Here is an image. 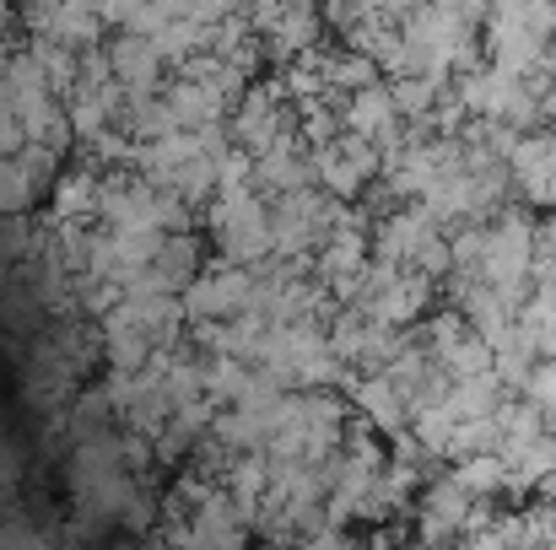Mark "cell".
<instances>
[{
	"instance_id": "obj_1",
	"label": "cell",
	"mask_w": 556,
	"mask_h": 550,
	"mask_svg": "<svg viewBox=\"0 0 556 550\" xmlns=\"http://www.w3.org/2000/svg\"><path fill=\"white\" fill-rule=\"evenodd\" d=\"M205 232H211V248L222 265H238V270H260L276 259V238H270V205L254 194V189H232V194H216V205L205 210Z\"/></svg>"
},
{
	"instance_id": "obj_2",
	"label": "cell",
	"mask_w": 556,
	"mask_h": 550,
	"mask_svg": "<svg viewBox=\"0 0 556 550\" xmlns=\"http://www.w3.org/2000/svg\"><path fill=\"white\" fill-rule=\"evenodd\" d=\"M227 130H232V146H238L243 157H254V163L270 157L281 141H292V136H298V108H292L281 76H260V81L243 92V103L232 108Z\"/></svg>"
},
{
	"instance_id": "obj_3",
	"label": "cell",
	"mask_w": 556,
	"mask_h": 550,
	"mask_svg": "<svg viewBox=\"0 0 556 550\" xmlns=\"http://www.w3.org/2000/svg\"><path fill=\"white\" fill-rule=\"evenodd\" d=\"M341 200H330L325 189H298L287 200H270V238H276V259H319V248L336 238L341 227Z\"/></svg>"
},
{
	"instance_id": "obj_4",
	"label": "cell",
	"mask_w": 556,
	"mask_h": 550,
	"mask_svg": "<svg viewBox=\"0 0 556 550\" xmlns=\"http://www.w3.org/2000/svg\"><path fill=\"white\" fill-rule=\"evenodd\" d=\"M254 292H260L254 270H238V265L211 259L205 276L189 286L179 303H185V319L200 330V324H232V319H243L254 308Z\"/></svg>"
},
{
	"instance_id": "obj_5",
	"label": "cell",
	"mask_w": 556,
	"mask_h": 550,
	"mask_svg": "<svg viewBox=\"0 0 556 550\" xmlns=\"http://www.w3.org/2000/svg\"><path fill=\"white\" fill-rule=\"evenodd\" d=\"M416 540L421 546H438V550H454L465 535H470V519H476V502L459 491L454 475H432L416 497Z\"/></svg>"
},
{
	"instance_id": "obj_6",
	"label": "cell",
	"mask_w": 556,
	"mask_h": 550,
	"mask_svg": "<svg viewBox=\"0 0 556 550\" xmlns=\"http://www.w3.org/2000/svg\"><path fill=\"white\" fill-rule=\"evenodd\" d=\"M314 174H319V189H325L330 200H341V205H363V194L383 179V157H378V146H368V141L341 136L336 146L314 152Z\"/></svg>"
},
{
	"instance_id": "obj_7",
	"label": "cell",
	"mask_w": 556,
	"mask_h": 550,
	"mask_svg": "<svg viewBox=\"0 0 556 550\" xmlns=\"http://www.w3.org/2000/svg\"><path fill=\"white\" fill-rule=\"evenodd\" d=\"M432 297H438V286L427 281V276H416V270H394L378 292H372L368 303L357 308V314H368L372 324H383V330H416V324H427L432 319Z\"/></svg>"
},
{
	"instance_id": "obj_8",
	"label": "cell",
	"mask_w": 556,
	"mask_h": 550,
	"mask_svg": "<svg viewBox=\"0 0 556 550\" xmlns=\"http://www.w3.org/2000/svg\"><path fill=\"white\" fill-rule=\"evenodd\" d=\"M109 71H114V81H119V92L130 98V103H152V98H163V76H168V65H163V54H157V43L152 38H136V33H119V38H109Z\"/></svg>"
},
{
	"instance_id": "obj_9",
	"label": "cell",
	"mask_w": 556,
	"mask_h": 550,
	"mask_svg": "<svg viewBox=\"0 0 556 550\" xmlns=\"http://www.w3.org/2000/svg\"><path fill=\"white\" fill-rule=\"evenodd\" d=\"M438 232H443V227H438L421 205H400V210H389V216L372 221V259H378V265H394V270H410L416 254H421Z\"/></svg>"
},
{
	"instance_id": "obj_10",
	"label": "cell",
	"mask_w": 556,
	"mask_h": 550,
	"mask_svg": "<svg viewBox=\"0 0 556 550\" xmlns=\"http://www.w3.org/2000/svg\"><path fill=\"white\" fill-rule=\"evenodd\" d=\"M341 388H346V399H352V410H357V421H363L368 432L389 437V443L410 432V399H405L383 372H372V378H357V372H352Z\"/></svg>"
},
{
	"instance_id": "obj_11",
	"label": "cell",
	"mask_w": 556,
	"mask_h": 550,
	"mask_svg": "<svg viewBox=\"0 0 556 550\" xmlns=\"http://www.w3.org/2000/svg\"><path fill=\"white\" fill-rule=\"evenodd\" d=\"M298 189H319V174H314V152L303 146V136L281 141L270 157L254 163V194L260 200H287Z\"/></svg>"
},
{
	"instance_id": "obj_12",
	"label": "cell",
	"mask_w": 556,
	"mask_h": 550,
	"mask_svg": "<svg viewBox=\"0 0 556 550\" xmlns=\"http://www.w3.org/2000/svg\"><path fill=\"white\" fill-rule=\"evenodd\" d=\"M22 22H27L33 33H49V38L71 43L76 54L98 49V38H103V27H109L98 5H38V11H22Z\"/></svg>"
},
{
	"instance_id": "obj_13",
	"label": "cell",
	"mask_w": 556,
	"mask_h": 550,
	"mask_svg": "<svg viewBox=\"0 0 556 550\" xmlns=\"http://www.w3.org/2000/svg\"><path fill=\"white\" fill-rule=\"evenodd\" d=\"M163 103H168V114H174L179 130H211V125H227L232 119V108L222 98H211L194 76H174L163 87Z\"/></svg>"
},
{
	"instance_id": "obj_14",
	"label": "cell",
	"mask_w": 556,
	"mask_h": 550,
	"mask_svg": "<svg viewBox=\"0 0 556 550\" xmlns=\"http://www.w3.org/2000/svg\"><path fill=\"white\" fill-rule=\"evenodd\" d=\"M508 388L497 383V372L492 378H470V383H454V394H448V415L454 421H497L503 410H508Z\"/></svg>"
},
{
	"instance_id": "obj_15",
	"label": "cell",
	"mask_w": 556,
	"mask_h": 550,
	"mask_svg": "<svg viewBox=\"0 0 556 550\" xmlns=\"http://www.w3.org/2000/svg\"><path fill=\"white\" fill-rule=\"evenodd\" d=\"M27 54H33L38 71L49 76L54 98H71V92H76V81H81V54H76L71 43H60V38H49V33H33V38H27Z\"/></svg>"
},
{
	"instance_id": "obj_16",
	"label": "cell",
	"mask_w": 556,
	"mask_h": 550,
	"mask_svg": "<svg viewBox=\"0 0 556 550\" xmlns=\"http://www.w3.org/2000/svg\"><path fill=\"white\" fill-rule=\"evenodd\" d=\"M109 421H114L109 388H103V383H98V388H76V399H71V410H65V437H71V443H92V437L109 432Z\"/></svg>"
},
{
	"instance_id": "obj_17",
	"label": "cell",
	"mask_w": 556,
	"mask_h": 550,
	"mask_svg": "<svg viewBox=\"0 0 556 550\" xmlns=\"http://www.w3.org/2000/svg\"><path fill=\"white\" fill-rule=\"evenodd\" d=\"M448 475L459 481V491H465L470 502H497V497L508 491V464H503V453H476V459H459Z\"/></svg>"
},
{
	"instance_id": "obj_18",
	"label": "cell",
	"mask_w": 556,
	"mask_h": 550,
	"mask_svg": "<svg viewBox=\"0 0 556 550\" xmlns=\"http://www.w3.org/2000/svg\"><path fill=\"white\" fill-rule=\"evenodd\" d=\"M38 200H43V189L27 174V163L22 157H0V216L5 221H22Z\"/></svg>"
},
{
	"instance_id": "obj_19",
	"label": "cell",
	"mask_w": 556,
	"mask_h": 550,
	"mask_svg": "<svg viewBox=\"0 0 556 550\" xmlns=\"http://www.w3.org/2000/svg\"><path fill=\"white\" fill-rule=\"evenodd\" d=\"M519 399H530L541 415H556V357H546V362L530 372V383H525Z\"/></svg>"
},
{
	"instance_id": "obj_20",
	"label": "cell",
	"mask_w": 556,
	"mask_h": 550,
	"mask_svg": "<svg viewBox=\"0 0 556 550\" xmlns=\"http://www.w3.org/2000/svg\"><path fill=\"white\" fill-rule=\"evenodd\" d=\"M163 513H168V508H163V502H157V497H152V491H136V502H130V508H125V519H119V524H125V529H130V535H152V529H157V519H163Z\"/></svg>"
},
{
	"instance_id": "obj_21",
	"label": "cell",
	"mask_w": 556,
	"mask_h": 550,
	"mask_svg": "<svg viewBox=\"0 0 556 550\" xmlns=\"http://www.w3.org/2000/svg\"><path fill=\"white\" fill-rule=\"evenodd\" d=\"M454 550H508V546H503V540H497L492 529H481V535H465V540H459Z\"/></svg>"
},
{
	"instance_id": "obj_22",
	"label": "cell",
	"mask_w": 556,
	"mask_h": 550,
	"mask_svg": "<svg viewBox=\"0 0 556 550\" xmlns=\"http://www.w3.org/2000/svg\"><path fill=\"white\" fill-rule=\"evenodd\" d=\"M119 550H168L163 540H136V546H119Z\"/></svg>"
},
{
	"instance_id": "obj_23",
	"label": "cell",
	"mask_w": 556,
	"mask_h": 550,
	"mask_svg": "<svg viewBox=\"0 0 556 550\" xmlns=\"http://www.w3.org/2000/svg\"><path fill=\"white\" fill-rule=\"evenodd\" d=\"M5 22H16V16H11V11H5V5H0V27H5Z\"/></svg>"
},
{
	"instance_id": "obj_24",
	"label": "cell",
	"mask_w": 556,
	"mask_h": 550,
	"mask_svg": "<svg viewBox=\"0 0 556 550\" xmlns=\"http://www.w3.org/2000/svg\"><path fill=\"white\" fill-rule=\"evenodd\" d=\"M0 92H5V60H0Z\"/></svg>"
}]
</instances>
